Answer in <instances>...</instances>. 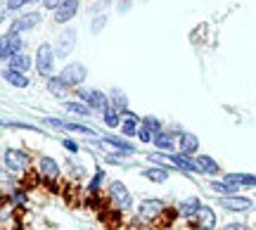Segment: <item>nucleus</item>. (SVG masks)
<instances>
[{
  "mask_svg": "<svg viewBox=\"0 0 256 230\" xmlns=\"http://www.w3.org/2000/svg\"><path fill=\"white\" fill-rule=\"evenodd\" d=\"M52 64H55V50L50 48V43L38 46L36 52V69L40 76H50L52 74Z\"/></svg>",
  "mask_w": 256,
  "mask_h": 230,
  "instance_id": "obj_1",
  "label": "nucleus"
},
{
  "mask_svg": "<svg viewBox=\"0 0 256 230\" xmlns=\"http://www.w3.org/2000/svg\"><path fill=\"white\" fill-rule=\"evenodd\" d=\"M62 81L66 83V86H78V83H83V78H86V66L78 64V62H72V64H66L62 69Z\"/></svg>",
  "mask_w": 256,
  "mask_h": 230,
  "instance_id": "obj_2",
  "label": "nucleus"
},
{
  "mask_svg": "<svg viewBox=\"0 0 256 230\" xmlns=\"http://www.w3.org/2000/svg\"><path fill=\"white\" fill-rule=\"evenodd\" d=\"M110 192H112V200L116 202V206H119L121 212H128V209H130L133 200H130V192L126 190V185L124 183H112Z\"/></svg>",
  "mask_w": 256,
  "mask_h": 230,
  "instance_id": "obj_3",
  "label": "nucleus"
},
{
  "mask_svg": "<svg viewBox=\"0 0 256 230\" xmlns=\"http://www.w3.org/2000/svg\"><path fill=\"white\" fill-rule=\"evenodd\" d=\"M81 100L90 107V110H107L110 107V100H107V95H102L100 90H81Z\"/></svg>",
  "mask_w": 256,
  "mask_h": 230,
  "instance_id": "obj_4",
  "label": "nucleus"
},
{
  "mask_svg": "<svg viewBox=\"0 0 256 230\" xmlns=\"http://www.w3.org/2000/svg\"><path fill=\"white\" fill-rule=\"evenodd\" d=\"M162 212H164V202H162V200H145V202L140 204L138 216H140L142 221H152V218H156Z\"/></svg>",
  "mask_w": 256,
  "mask_h": 230,
  "instance_id": "obj_5",
  "label": "nucleus"
},
{
  "mask_svg": "<svg viewBox=\"0 0 256 230\" xmlns=\"http://www.w3.org/2000/svg\"><path fill=\"white\" fill-rule=\"evenodd\" d=\"M5 166L12 171H24L28 166V154L19 152V150H5Z\"/></svg>",
  "mask_w": 256,
  "mask_h": 230,
  "instance_id": "obj_6",
  "label": "nucleus"
},
{
  "mask_svg": "<svg viewBox=\"0 0 256 230\" xmlns=\"http://www.w3.org/2000/svg\"><path fill=\"white\" fill-rule=\"evenodd\" d=\"M22 48H24V40L17 34H8L2 38V60H12L14 55H19Z\"/></svg>",
  "mask_w": 256,
  "mask_h": 230,
  "instance_id": "obj_7",
  "label": "nucleus"
},
{
  "mask_svg": "<svg viewBox=\"0 0 256 230\" xmlns=\"http://www.w3.org/2000/svg\"><path fill=\"white\" fill-rule=\"evenodd\" d=\"M78 12V0H62V5L55 10V22L57 24H64L69 22Z\"/></svg>",
  "mask_w": 256,
  "mask_h": 230,
  "instance_id": "obj_8",
  "label": "nucleus"
},
{
  "mask_svg": "<svg viewBox=\"0 0 256 230\" xmlns=\"http://www.w3.org/2000/svg\"><path fill=\"white\" fill-rule=\"evenodd\" d=\"M48 126L52 128H62V130H74V133H83V136H98L92 128L88 126H81V124H69V121H57V119H46Z\"/></svg>",
  "mask_w": 256,
  "mask_h": 230,
  "instance_id": "obj_9",
  "label": "nucleus"
},
{
  "mask_svg": "<svg viewBox=\"0 0 256 230\" xmlns=\"http://www.w3.org/2000/svg\"><path fill=\"white\" fill-rule=\"evenodd\" d=\"M220 206L228 209V212H247V209H252V202L247 197H223Z\"/></svg>",
  "mask_w": 256,
  "mask_h": 230,
  "instance_id": "obj_10",
  "label": "nucleus"
},
{
  "mask_svg": "<svg viewBox=\"0 0 256 230\" xmlns=\"http://www.w3.org/2000/svg\"><path fill=\"white\" fill-rule=\"evenodd\" d=\"M40 22V14H36V12H31V14H26V17H22L19 22H14L12 24V28H10V34H22V31H28V28H34Z\"/></svg>",
  "mask_w": 256,
  "mask_h": 230,
  "instance_id": "obj_11",
  "label": "nucleus"
},
{
  "mask_svg": "<svg viewBox=\"0 0 256 230\" xmlns=\"http://www.w3.org/2000/svg\"><path fill=\"white\" fill-rule=\"evenodd\" d=\"M74 40H76V31H74V28L64 31L62 36H60V46H57L60 57H66L69 52H72V50H74Z\"/></svg>",
  "mask_w": 256,
  "mask_h": 230,
  "instance_id": "obj_12",
  "label": "nucleus"
},
{
  "mask_svg": "<svg viewBox=\"0 0 256 230\" xmlns=\"http://www.w3.org/2000/svg\"><path fill=\"white\" fill-rule=\"evenodd\" d=\"M178 145H180L183 154H192V152H197V148H200V140H197V136H192V133H183L180 140H178Z\"/></svg>",
  "mask_w": 256,
  "mask_h": 230,
  "instance_id": "obj_13",
  "label": "nucleus"
},
{
  "mask_svg": "<svg viewBox=\"0 0 256 230\" xmlns=\"http://www.w3.org/2000/svg\"><path fill=\"white\" fill-rule=\"evenodd\" d=\"M197 216H200V228L202 230H214V226H216V214L211 212L209 206H202L200 212H197Z\"/></svg>",
  "mask_w": 256,
  "mask_h": 230,
  "instance_id": "obj_14",
  "label": "nucleus"
},
{
  "mask_svg": "<svg viewBox=\"0 0 256 230\" xmlns=\"http://www.w3.org/2000/svg\"><path fill=\"white\" fill-rule=\"evenodd\" d=\"M202 209V204L197 197H188V200H183L180 202V206H178V212H180V216H192V214H197Z\"/></svg>",
  "mask_w": 256,
  "mask_h": 230,
  "instance_id": "obj_15",
  "label": "nucleus"
},
{
  "mask_svg": "<svg viewBox=\"0 0 256 230\" xmlns=\"http://www.w3.org/2000/svg\"><path fill=\"white\" fill-rule=\"evenodd\" d=\"M197 166H200L202 174H218V164H216L209 154H200V156H197Z\"/></svg>",
  "mask_w": 256,
  "mask_h": 230,
  "instance_id": "obj_16",
  "label": "nucleus"
},
{
  "mask_svg": "<svg viewBox=\"0 0 256 230\" xmlns=\"http://www.w3.org/2000/svg\"><path fill=\"white\" fill-rule=\"evenodd\" d=\"M40 174L46 176V178H57V176H60V166H57L50 156H43V159H40Z\"/></svg>",
  "mask_w": 256,
  "mask_h": 230,
  "instance_id": "obj_17",
  "label": "nucleus"
},
{
  "mask_svg": "<svg viewBox=\"0 0 256 230\" xmlns=\"http://www.w3.org/2000/svg\"><path fill=\"white\" fill-rule=\"evenodd\" d=\"M48 88H50V90L55 92L57 98H64V95H66V88H69V86H66V83L62 81V76H50V78H48Z\"/></svg>",
  "mask_w": 256,
  "mask_h": 230,
  "instance_id": "obj_18",
  "label": "nucleus"
},
{
  "mask_svg": "<svg viewBox=\"0 0 256 230\" xmlns=\"http://www.w3.org/2000/svg\"><path fill=\"white\" fill-rule=\"evenodd\" d=\"M10 66H12L14 72H22V74H24L28 66H31V57H26V55H22V52H19V55H14L12 60H10Z\"/></svg>",
  "mask_w": 256,
  "mask_h": 230,
  "instance_id": "obj_19",
  "label": "nucleus"
},
{
  "mask_svg": "<svg viewBox=\"0 0 256 230\" xmlns=\"http://www.w3.org/2000/svg\"><path fill=\"white\" fill-rule=\"evenodd\" d=\"M5 78H8L12 86H17V88H26L28 86L26 76L22 74V72H14V69H8V72H5Z\"/></svg>",
  "mask_w": 256,
  "mask_h": 230,
  "instance_id": "obj_20",
  "label": "nucleus"
},
{
  "mask_svg": "<svg viewBox=\"0 0 256 230\" xmlns=\"http://www.w3.org/2000/svg\"><path fill=\"white\" fill-rule=\"evenodd\" d=\"M171 162H174L176 166L185 168V171H197V168H200L197 164H192V162H190V159H188L185 154H174V156H171Z\"/></svg>",
  "mask_w": 256,
  "mask_h": 230,
  "instance_id": "obj_21",
  "label": "nucleus"
},
{
  "mask_svg": "<svg viewBox=\"0 0 256 230\" xmlns=\"http://www.w3.org/2000/svg\"><path fill=\"white\" fill-rule=\"evenodd\" d=\"M104 142H107V145H114V148L116 150H121V152H130V154H133V145H130V142H126V140H121V138H107L104 140Z\"/></svg>",
  "mask_w": 256,
  "mask_h": 230,
  "instance_id": "obj_22",
  "label": "nucleus"
},
{
  "mask_svg": "<svg viewBox=\"0 0 256 230\" xmlns=\"http://www.w3.org/2000/svg\"><path fill=\"white\" fill-rule=\"evenodd\" d=\"M145 176L150 178V180H154V183H164L166 178H168V174H166L164 168H147Z\"/></svg>",
  "mask_w": 256,
  "mask_h": 230,
  "instance_id": "obj_23",
  "label": "nucleus"
},
{
  "mask_svg": "<svg viewBox=\"0 0 256 230\" xmlns=\"http://www.w3.org/2000/svg\"><path fill=\"white\" fill-rule=\"evenodd\" d=\"M154 142H156V148H162V150H171V148H174V140L168 138L166 133H156Z\"/></svg>",
  "mask_w": 256,
  "mask_h": 230,
  "instance_id": "obj_24",
  "label": "nucleus"
},
{
  "mask_svg": "<svg viewBox=\"0 0 256 230\" xmlns=\"http://www.w3.org/2000/svg\"><path fill=\"white\" fill-rule=\"evenodd\" d=\"M66 110L76 112V114H83V116L90 114V107H88V104H78V102H66Z\"/></svg>",
  "mask_w": 256,
  "mask_h": 230,
  "instance_id": "obj_25",
  "label": "nucleus"
},
{
  "mask_svg": "<svg viewBox=\"0 0 256 230\" xmlns=\"http://www.w3.org/2000/svg\"><path fill=\"white\" fill-rule=\"evenodd\" d=\"M104 124H107V126H119V114L112 110V107L104 110Z\"/></svg>",
  "mask_w": 256,
  "mask_h": 230,
  "instance_id": "obj_26",
  "label": "nucleus"
},
{
  "mask_svg": "<svg viewBox=\"0 0 256 230\" xmlns=\"http://www.w3.org/2000/svg\"><path fill=\"white\" fill-rule=\"evenodd\" d=\"M138 138L142 140V142H150V140H152V128H150L147 124H142V128L138 130Z\"/></svg>",
  "mask_w": 256,
  "mask_h": 230,
  "instance_id": "obj_27",
  "label": "nucleus"
},
{
  "mask_svg": "<svg viewBox=\"0 0 256 230\" xmlns=\"http://www.w3.org/2000/svg\"><path fill=\"white\" fill-rule=\"evenodd\" d=\"M211 188H214L216 192H238L230 183H211Z\"/></svg>",
  "mask_w": 256,
  "mask_h": 230,
  "instance_id": "obj_28",
  "label": "nucleus"
},
{
  "mask_svg": "<svg viewBox=\"0 0 256 230\" xmlns=\"http://www.w3.org/2000/svg\"><path fill=\"white\" fill-rule=\"evenodd\" d=\"M26 2H34V0H8V10H19L24 8Z\"/></svg>",
  "mask_w": 256,
  "mask_h": 230,
  "instance_id": "obj_29",
  "label": "nucleus"
},
{
  "mask_svg": "<svg viewBox=\"0 0 256 230\" xmlns=\"http://www.w3.org/2000/svg\"><path fill=\"white\" fill-rule=\"evenodd\" d=\"M136 133V121H124V136H133Z\"/></svg>",
  "mask_w": 256,
  "mask_h": 230,
  "instance_id": "obj_30",
  "label": "nucleus"
},
{
  "mask_svg": "<svg viewBox=\"0 0 256 230\" xmlns=\"http://www.w3.org/2000/svg\"><path fill=\"white\" fill-rule=\"evenodd\" d=\"M126 98H124V95H121V92H114V104H116V107H119V110H126Z\"/></svg>",
  "mask_w": 256,
  "mask_h": 230,
  "instance_id": "obj_31",
  "label": "nucleus"
},
{
  "mask_svg": "<svg viewBox=\"0 0 256 230\" xmlns=\"http://www.w3.org/2000/svg\"><path fill=\"white\" fill-rule=\"evenodd\" d=\"M100 180H102V171H98V174H95V178H92V183L88 185V190H90V192H98V185H100Z\"/></svg>",
  "mask_w": 256,
  "mask_h": 230,
  "instance_id": "obj_32",
  "label": "nucleus"
},
{
  "mask_svg": "<svg viewBox=\"0 0 256 230\" xmlns=\"http://www.w3.org/2000/svg\"><path fill=\"white\" fill-rule=\"evenodd\" d=\"M43 5L46 8H52V10H57L60 5H62V0H43Z\"/></svg>",
  "mask_w": 256,
  "mask_h": 230,
  "instance_id": "obj_33",
  "label": "nucleus"
},
{
  "mask_svg": "<svg viewBox=\"0 0 256 230\" xmlns=\"http://www.w3.org/2000/svg\"><path fill=\"white\" fill-rule=\"evenodd\" d=\"M64 148L69 150V152H76V150H78L76 148V142H72V140H64Z\"/></svg>",
  "mask_w": 256,
  "mask_h": 230,
  "instance_id": "obj_34",
  "label": "nucleus"
},
{
  "mask_svg": "<svg viewBox=\"0 0 256 230\" xmlns=\"http://www.w3.org/2000/svg\"><path fill=\"white\" fill-rule=\"evenodd\" d=\"M228 230H249V228L242 226V223H232V226H228Z\"/></svg>",
  "mask_w": 256,
  "mask_h": 230,
  "instance_id": "obj_35",
  "label": "nucleus"
}]
</instances>
